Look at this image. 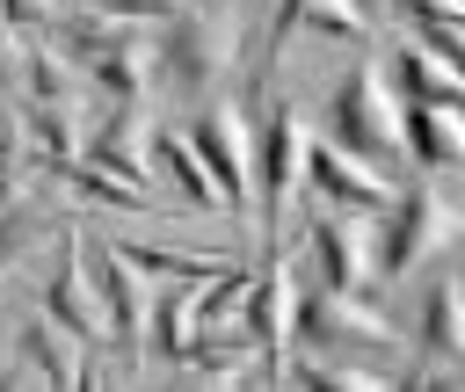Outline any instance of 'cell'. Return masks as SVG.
<instances>
[{"label":"cell","instance_id":"4","mask_svg":"<svg viewBox=\"0 0 465 392\" xmlns=\"http://www.w3.org/2000/svg\"><path fill=\"white\" fill-rule=\"evenodd\" d=\"M247 203L262 218V254H283V225L298 203V152H305V123L283 94H269L247 123Z\"/></svg>","mask_w":465,"mask_h":392},{"label":"cell","instance_id":"21","mask_svg":"<svg viewBox=\"0 0 465 392\" xmlns=\"http://www.w3.org/2000/svg\"><path fill=\"white\" fill-rule=\"evenodd\" d=\"M145 392H211V377H203L196 363H167V370L145 377Z\"/></svg>","mask_w":465,"mask_h":392},{"label":"cell","instance_id":"7","mask_svg":"<svg viewBox=\"0 0 465 392\" xmlns=\"http://www.w3.org/2000/svg\"><path fill=\"white\" fill-rule=\"evenodd\" d=\"M298 189H305V203H320V211H334V218H349V225H363L385 196H392V181H378L371 167H356V160H341L327 138H312L305 131V152H298Z\"/></svg>","mask_w":465,"mask_h":392},{"label":"cell","instance_id":"11","mask_svg":"<svg viewBox=\"0 0 465 392\" xmlns=\"http://www.w3.org/2000/svg\"><path fill=\"white\" fill-rule=\"evenodd\" d=\"M138 160H145V181H153V189H174L167 203H182V211H218V196H211L196 152L182 145V123H174V116H153V123L138 131Z\"/></svg>","mask_w":465,"mask_h":392},{"label":"cell","instance_id":"14","mask_svg":"<svg viewBox=\"0 0 465 392\" xmlns=\"http://www.w3.org/2000/svg\"><path fill=\"white\" fill-rule=\"evenodd\" d=\"M407 348H414L421 363H458V356H465V319H458V269H450V261H443V269L421 283V305H414Z\"/></svg>","mask_w":465,"mask_h":392},{"label":"cell","instance_id":"16","mask_svg":"<svg viewBox=\"0 0 465 392\" xmlns=\"http://www.w3.org/2000/svg\"><path fill=\"white\" fill-rule=\"evenodd\" d=\"M109 247H116V261H124L138 283H211V276H225V269H232V254L153 247V240H138V232H109Z\"/></svg>","mask_w":465,"mask_h":392},{"label":"cell","instance_id":"13","mask_svg":"<svg viewBox=\"0 0 465 392\" xmlns=\"http://www.w3.org/2000/svg\"><path fill=\"white\" fill-rule=\"evenodd\" d=\"M73 160L94 167V174H109V181H124V189H138V196H153L145 160H138V109H102V116L80 131Z\"/></svg>","mask_w":465,"mask_h":392},{"label":"cell","instance_id":"3","mask_svg":"<svg viewBox=\"0 0 465 392\" xmlns=\"http://www.w3.org/2000/svg\"><path fill=\"white\" fill-rule=\"evenodd\" d=\"M320 138H327L341 160L371 167L378 181H392V189L407 181V160H400V116H392V94L378 87L371 65L334 73V87H327V102H320Z\"/></svg>","mask_w":465,"mask_h":392},{"label":"cell","instance_id":"23","mask_svg":"<svg viewBox=\"0 0 465 392\" xmlns=\"http://www.w3.org/2000/svg\"><path fill=\"white\" fill-rule=\"evenodd\" d=\"M102 392H116V385H102Z\"/></svg>","mask_w":465,"mask_h":392},{"label":"cell","instance_id":"20","mask_svg":"<svg viewBox=\"0 0 465 392\" xmlns=\"http://www.w3.org/2000/svg\"><path fill=\"white\" fill-rule=\"evenodd\" d=\"M22 167H29V145H22L15 116H7V102H0V203L22 189Z\"/></svg>","mask_w":465,"mask_h":392},{"label":"cell","instance_id":"8","mask_svg":"<svg viewBox=\"0 0 465 392\" xmlns=\"http://www.w3.org/2000/svg\"><path fill=\"white\" fill-rule=\"evenodd\" d=\"M305 203V196H298ZM305 283L320 290V298H363V232L349 225V218H334V211H320V203H305Z\"/></svg>","mask_w":465,"mask_h":392},{"label":"cell","instance_id":"9","mask_svg":"<svg viewBox=\"0 0 465 392\" xmlns=\"http://www.w3.org/2000/svg\"><path fill=\"white\" fill-rule=\"evenodd\" d=\"M51 276H44V327H58L73 348H109V334H102V312H94V298H87V276H80V247H73V218L51 232Z\"/></svg>","mask_w":465,"mask_h":392},{"label":"cell","instance_id":"2","mask_svg":"<svg viewBox=\"0 0 465 392\" xmlns=\"http://www.w3.org/2000/svg\"><path fill=\"white\" fill-rule=\"evenodd\" d=\"M131 65H138V80H145V94H160L167 102V116L182 109H203V94H211V80H218V36H211V22H203V7H174V15H160V22H131Z\"/></svg>","mask_w":465,"mask_h":392},{"label":"cell","instance_id":"5","mask_svg":"<svg viewBox=\"0 0 465 392\" xmlns=\"http://www.w3.org/2000/svg\"><path fill=\"white\" fill-rule=\"evenodd\" d=\"M174 123H182V145L196 152V167H203L218 211H225L232 225H247L254 203H247V131H240V116L203 102V109H189V116H174Z\"/></svg>","mask_w":465,"mask_h":392},{"label":"cell","instance_id":"12","mask_svg":"<svg viewBox=\"0 0 465 392\" xmlns=\"http://www.w3.org/2000/svg\"><path fill=\"white\" fill-rule=\"evenodd\" d=\"M378 73V87L392 94V109H407V102H436V109H458V65H443V58H429V51H414L407 36H392L385 44V58L371 65Z\"/></svg>","mask_w":465,"mask_h":392},{"label":"cell","instance_id":"10","mask_svg":"<svg viewBox=\"0 0 465 392\" xmlns=\"http://www.w3.org/2000/svg\"><path fill=\"white\" fill-rule=\"evenodd\" d=\"M392 116H400V160H407V174L443 181V174L465 167V116H458V109L407 102V109H392Z\"/></svg>","mask_w":465,"mask_h":392},{"label":"cell","instance_id":"15","mask_svg":"<svg viewBox=\"0 0 465 392\" xmlns=\"http://www.w3.org/2000/svg\"><path fill=\"white\" fill-rule=\"evenodd\" d=\"M189 290H196V283H153V290H145L131 363L167 370V363H182V356H189Z\"/></svg>","mask_w":465,"mask_h":392},{"label":"cell","instance_id":"18","mask_svg":"<svg viewBox=\"0 0 465 392\" xmlns=\"http://www.w3.org/2000/svg\"><path fill=\"white\" fill-rule=\"evenodd\" d=\"M51 181H65L80 203H94V211H145V203H160V196H138V189H124V181H109V174H94V167H80V160H58V167H44Z\"/></svg>","mask_w":465,"mask_h":392},{"label":"cell","instance_id":"19","mask_svg":"<svg viewBox=\"0 0 465 392\" xmlns=\"http://www.w3.org/2000/svg\"><path fill=\"white\" fill-rule=\"evenodd\" d=\"M276 385L283 392H378L385 377H356V370H334V363H312V356H283Z\"/></svg>","mask_w":465,"mask_h":392},{"label":"cell","instance_id":"22","mask_svg":"<svg viewBox=\"0 0 465 392\" xmlns=\"http://www.w3.org/2000/svg\"><path fill=\"white\" fill-rule=\"evenodd\" d=\"M341 7H349L363 29H378V22H385V0H341Z\"/></svg>","mask_w":465,"mask_h":392},{"label":"cell","instance_id":"1","mask_svg":"<svg viewBox=\"0 0 465 392\" xmlns=\"http://www.w3.org/2000/svg\"><path fill=\"white\" fill-rule=\"evenodd\" d=\"M356 232H363V298H378V290L407 283L429 254L450 247V203L429 181H400Z\"/></svg>","mask_w":465,"mask_h":392},{"label":"cell","instance_id":"17","mask_svg":"<svg viewBox=\"0 0 465 392\" xmlns=\"http://www.w3.org/2000/svg\"><path fill=\"white\" fill-rule=\"evenodd\" d=\"M73 211H58V203H44V196H29V189H15L7 203H0V276L22 261V254H36V247H51V232L65 225Z\"/></svg>","mask_w":465,"mask_h":392},{"label":"cell","instance_id":"6","mask_svg":"<svg viewBox=\"0 0 465 392\" xmlns=\"http://www.w3.org/2000/svg\"><path fill=\"white\" fill-rule=\"evenodd\" d=\"M73 247H80V276H87V298H94V312H102L109 348L131 356V348H138V305H145V283L116 261L109 232H94V225H80V218H73Z\"/></svg>","mask_w":465,"mask_h":392}]
</instances>
